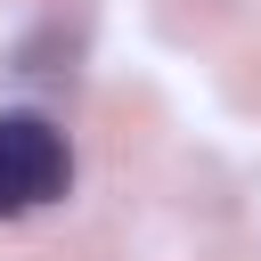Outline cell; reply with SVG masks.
<instances>
[{"instance_id": "1", "label": "cell", "mask_w": 261, "mask_h": 261, "mask_svg": "<svg viewBox=\"0 0 261 261\" xmlns=\"http://www.w3.org/2000/svg\"><path fill=\"white\" fill-rule=\"evenodd\" d=\"M73 188V147L49 114H0V220H24Z\"/></svg>"}]
</instances>
